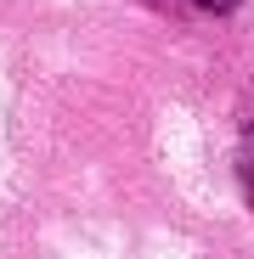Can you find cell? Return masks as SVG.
<instances>
[{
    "mask_svg": "<svg viewBox=\"0 0 254 259\" xmlns=\"http://www.w3.org/2000/svg\"><path fill=\"white\" fill-rule=\"evenodd\" d=\"M198 6H203V12H232L237 0H198Z\"/></svg>",
    "mask_w": 254,
    "mask_h": 259,
    "instance_id": "cell-1",
    "label": "cell"
}]
</instances>
